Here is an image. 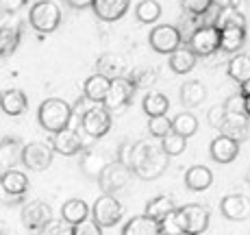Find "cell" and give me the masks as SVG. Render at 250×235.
Here are the masks:
<instances>
[{
  "instance_id": "1",
  "label": "cell",
  "mask_w": 250,
  "mask_h": 235,
  "mask_svg": "<svg viewBox=\"0 0 250 235\" xmlns=\"http://www.w3.org/2000/svg\"><path fill=\"white\" fill-rule=\"evenodd\" d=\"M167 155L161 146H155L150 142H135L133 144V159H131V170L133 174L144 181H155L166 172L167 168Z\"/></svg>"
},
{
  "instance_id": "2",
  "label": "cell",
  "mask_w": 250,
  "mask_h": 235,
  "mask_svg": "<svg viewBox=\"0 0 250 235\" xmlns=\"http://www.w3.org/2000/svg\"><path fill=\"white\" fill-rule=\"evenodd\" d=\"M72 107L63 98H46L37 109V120L48 133H57L72 124Z\"/></svg>"
},
{
  "instance_id": "3",
  "label": "cell",
  "mask_w": 250,
  "mask_h": 235,
  "mask_svg": "<svg viewBox=\"0 0 250 235\" xmlns=\"http://www.w3.org/2000/svg\"><path fill=\"white\" fill-rule=\"evenodd\" d=\"M81 131L89 140H100L111 131V111L104 103H89V107L81 113Z\"/></svg>"
},
{
  "instance_id": "4",
  "label": "cell",
  "mask_w": 250,
  "mask_h": 235,
  "mask_svg": "<svg viewBox=\"0 0 250 235\" xmlns=\"http://www.w3.org/2000/svg\"><path fill=\"white\" fill-rule=\"evenodd\" d=\"M28 22L37 33H52L61 24V9L55 0H37L28 11Z\"/></svg>"
},
{
  "instance_id": "5",
  "label": "cell",
  "mask_w": 250,
  "mask_h": 235,
  "mask_svg": "<svg viewBox=\"0 0 250 235\" xmlns=\"http://www.w3.org/2000/svg\"><path fill=\"white\" fill-rule=\"evenodd\" d=\"M28 192V176L20 170H4L0 174V203L2 205H16L24 200V194Z\"/></svg>"
},
{
  "instance_id": "6",
  "label": "cell",
  "mask_w": 250,
  "mask_h": 235,
  "mask_svg": "<svg viewBox=\"0 0 250 235\" xmlns=\"http://www.w3.org/2000/svg\"><path fill=\"white\" fill-rule=\"evenodd\" d=\"M131 174L133 170L128 166L120 164V161H109L107 168L98 176L100 190L107 192V194H118V192L126 190V185L131 183Z\"/></svg>"
},
{
  "instance_id": "7",
  "label": "cell",
  "mask_w": 250,
  "mask_h": 235,
  "mask_svg": "<svg viewBox=\"0 0 250 235\" xmlns=\"http://www.w3.org/2000/svg\"><path fill=\"white\" fill-rule=\"evenodd\" d=\"M189 48L198 57H209L215 50H220V28L215 24H200L189 37Z\"/></svg>"
},
{
  "instance_id": "8",
  "label": "cell",
  "mask_w": 250,
  "mask_h": 235,
  "mask_svg": "<svg viewBox=\"0 0 250 235\" xmlns=\"http://www.w3.org/2000/svg\"><path fill=\"white\" fill-rule=\"evenodd\" d=\"M91 218H94L103 229L115 227V224L120 222V218H122V205L118 203L115 194L103 192V196L96 198L94 207H91Z\"/></svg>"
},
{
  "instance_id": "9",
  "label": "cell",
  "mask_w": 250,
  "mask_h": 235,
  "mask_svg": "<svg viewBox=\"0 0 250 235\" xmlns=\"http://www.w3.org/2000/svg\"><path fill=\"white\" fill-rule=\"evenodd\" d=\"M52 157H55L52 144L31 142V144H26L22 150V164L33 172H44L52 166Z\"/></svg>"
},
{
  "instance_id": "10",
  "label": "cell",
  "mask_w": 250,
  "mask_h": 235,
  "mask_svg": "<svg viewBox=\"0 0 250 235\" xmlns=\"http://www.w3.org/2000/svg\"><path fill=\"white\" fill-rule=\"evenodd\" d=\"M176 215H179L183 233L198 235L205 233L209 227V209L205 205H185V207L176 209Z\"/></svg>"
},
{
  "instance_id": "11",
  "label": "cell",
  "mask_w": 250,
  "mask_h": 235,
  "mask_svg": "<svg viewBox=\"0 0 250 235\" xmlns=\"http://www.w3.org/2000/svg\"><path fill=\"white\" fill-rule=\"evenodd\" d=\"M133 94H135V85L131 83V79L126 76H118V79H111V85H109V92L104 96V107L109 111H118V109L131 105Z\"/></svg>"
},
{
  "instance_id": "12",
  "label": "cell",
  "mask_w": 250,
  "mask_h": 235,
  "mask_svg": "<svg viewBox=\"0 0 250 235\" xmlns=\"http://www.w3.org/2000/svg\"><path fill=\"white\" fill-rule=\"evenodd\" d=\"M148 42H150L155 52H159V55H170L172 50H176V48L183 44V35L179 28L172 26V24H161V26H155L150 31Z\"/></svg>"
},
{
  "instance_id": "13",
  "label": "cell",
  "mask_w": 250,
  "mask_h": 235,
  "mask_svg": "<svg viewBox=\"0 0 250 235\" xmlns=\"http://www.w3.org/2000/svg\"><path fill=\"white\" fill-rule=\"evenodd\" d=\"M50 144H52V148H55V152H59V155H63V157L79 155V152H83V148H85L81 133L72 127H65V128H61V131L52 133Z\"/></svg>"
},
{
  "instance_id": "14",
  "label": "cell",
  "mask_w": 250,
  "mask_h": 235,
  "mask_svg": "<svg viewBox=\"0 0 250 235\" xmlns=\"http://www.w3.org/2000/svg\"><path fill=\"white\" fill-rule=\"evenodd\" d=\"M50 218H52V209L44 200H33V203L24 205L22 209V222L28 231H42V227Z\"/></svg>"
},
{
  "instance_id": "15",
  "label": "cell",
  "mask_w": 250,
  "mask_h": 235,
  "mask_svg": "<svg viewBox=\"0 0 250 235\" xmlns=\"http://www.w3.org/2000/svg\"><path fill=\"white\" fill-rule=\"evenodd\" d=\"M220 212L227 220L244 222V220L250 218V198L244 194H229L220 203Z\"/></svg>"
},
{
  "instance_id": "16",
  "label": "cell",
  "mask_w": 250,
  "mask_h": 235,
  "mask_svg": "<svg viewBox=\"0 0 250 235\" xmlns=\"http://www.w3.org/2000/svg\"><path fill=\"white\" fill-rule=\"evenodd\" d=\"M109 164V157L104 155V150H100V148H85L83 155H81V170H83V174L87 176V179H96L98 181L100 172L107 168Z\"/></svg>"
},
{
  "instance_id": "17",
  "label": "cell",
  "mask_w": 250,
  "mask_h": 235,
  "mask_svg": "<svg viewBox=\"0 0 250 235\" xmlns=\"http://www.w3.org/2000/svg\"><path fill=\"white\" fill-rule=\"evenodd\" d=\"M220 131H222L224 135L233 137L235 142L248 140L250 137V116H246V113H227Z\"/></svg>"
},
{
  "instance_id": "18",
  "label": "cell",
  "mask_w": 250,
  "mask_h": 235,
  "mask_svg": "<svg viewBox=\"0 0 250 235\" xmlns=\"http://www.w3.org/2000/svg\"><path fill=\"white\" fill-rule=\"evenodd\" d=\"M209 155L213 161L218 164H230L235 157L239 155V142H235L233 137L229 135H218L209 146Z\"/></svg>"
},
{
  "instance_id": "19",
  "label": "cell",
  "mask_w": 250,
  "mask_h": 235,
  "mask_svg": "<svg viewBox=\"0 0 250 235\" xmlns=\"http://www.w3.org/2000/svg\"><path fill=\"white\" fill-rule=\"evenodd\" d=\"M131 7V0H94L91 9L104 22H115L124 16Z\"/></svg>"
},
{
  "instance_id": "20",
  "label": "cell",
  "mask_w": 250,
  "mask_h": 235,
  "mask_svg": "<svg viewBox=\"0 0 250 235\" xmlns=\"http://www.w3.org/2000/svg\"><path fill=\"white\" fill-rule=\"evenodd\" d=\"M22 142L18 137H2L0 140V170H9V168L22 164Z\"/></svg>"
},
{
  "instance_id": "21",
  "label": "cell",
  "mask_w": 250,
  "mask_h": 235,
  "mask_svg": "<svg viewBox=\"0 0 250 235\" xmlns=\"http://www.w3.org/2000/svg\"><path fill=\"white\" fill-rule=\"evenodd\" d=\"M28 107V98L22 89H4L0 92V109H2L7 116H22Z\"/></svg>"
},
{
  "instance_id": "22",
  "label": "cell",
  "mask_w": 250,
  "mask_h": 235,
  "mask_svg": "<svg viewBox=\"0 0 250 235\" xmlns=\"http://www.w3.org/2000/svg\"><path fill=\"white\" fill-rule=\"evenodd\" d=\"M98 72L109 79H118V76H126L128 74V65H126V59L118 52H104L100 55L98 59Z\"/></svg>"
},
{
  "instance_id": "23",
  "label": "cell",
  "mask_w": 250,
  "mask_h": 235,
  "mask_svg": "<svg viewBox=\"0 0 250 235\" xmlns=\"http://www.w3.org/2000/svg\"><path fill=\"white\" fill-rule=\"evenodd\" d=\"M196 61H198V55L189 46H179L176 50L170 52L167 64H170L172 72H176V74H187V72L196 68Z\"/></svg>"
},
{
  "instance_id": "24",
  "label": "cell",
  "mask_w": 250,
  "mask_h": 235,
  "mask_svg": "<svg viewBox=\"0 0 250 235\" xmlns=\"http://www.w3.org/2000/svg\"><path fill=\"white\" fill-rule=\"evenodd\" d=\"M179 98H181L183 107L194 109V107H198V105L205 103L207 87L200 83V81H185L179 89Z\"/></svg>"
},
{
  "instance_id": "25",
  "label": "cell",
  "mask_w": 250,
  "mask_h": 235,
  "mask_svg": "<svg viewBox=\"0 0 250 235\" xmlns=\"http://www.w3.org/2000/svg\"><path fill=\"white\" fill-rule=\"evenodd\" d=\"M109 85H111V79L104 74H91L83 85V96L91 103H103L104 96L109 92Z\"/></svg>"
},
{
  "instance_id": "26",
  "label": "cell",
  "mask_w": 250,
  "mask_h": 235,
  "mask_svg": "<svg viewBox=\"0 0 250 235\" xmlns=\"http://www.w3.org/2000/svg\"><path fill=\"white\" fill-rule=\"evenodd\" d=\"M246 44V26H224L220 28V50L237 52Z\"/></svg>"
},
{
  "instance_id": "27",
  "label": "cell",
  "mask_w": 250,
  "mask_h": 235,
  "mask_svg": "<svg viewBox=\"0 0 250 235\" xmlns=\"http://www.w3.org/2000/svg\"><path fill=\"white\" fill-rule=\"evenodd\" d=\"M124 235H155V233H161V224L157 222L155 218L150 215H135L131 218L122 229Z\"/></svg>"
},
{
  "instance_id": "28",
  "label": "cell",
  "mask_w": 250,
  "mask_h": 235,
  "mask_svg": "<svg viewBox=\"0 0 250 235\" xmlns=\"http://www.w3.org/2000/svg\"><path fill=\"white\" fill-rule=\"evenodd\" d=\"M213 183V172L207 166H194L185 172V185L191 192H205Z\"/></svg>"
},
{
  "instance_id": "29",
  "label": "cell",
  "mask_w": 250,
  "mask_h": 235,
  "mask_svg": "<svg viewBox=\"0 0 250 235\" xmlns=\"http://www.w3.org/2000/svg\"><path fill=\"white\" fill-rule=\"evenodd\" d=\"M174 209H176L174 198L167 194H161V196H155V198L146 205V215H150V218H155L157 222H161V220L166 218L167 214L174 212Z\"/></svg>"
},
{
  "instance_id": "30",
  "label": "cell",
  "mask_w": 250,
  "mask_h": 235,
  "mask_svg": "<svg viewBox=\"0 0 250 235\" xmlns=\"http://www.w3.org/2000/svg\"><path fill=\"white\" fill-rule=\"evenodd\" d=\"M89 215V207L85 200L81 198H70L63 203V207H61V218L68 220L70 224H79L81 220H85Z\"/></svg>"
},
{
  "instance_id": "31",
  "label": "cell",
  "mask_w": 250,
  "mask_h": 235,
  "mask_svg": "<svg viewBox=\"0 0 250 235\" xmlns=\"http://www.w3.org/2000/svg\"><path fill=\"white\" fill-rule=\"evenodd\" d=\"M229 76L235 83H250V55H235L229 61Z\"/></svg>"
},
{
  "instance_id": "32",
  "label": "cell",
  "mask_w": 250,
  "mask_h": 235,
  "mask_svg": "<svg viewBox=\"0 0 250 235\" xmlns=\"http://www.w3.org/2000/svg\"><path fill=\"white\" fill-rule=\"evenodd\" d=\"M215 26L224 28V26H246V16H244L242 9L237 7H222L218 9V16H215Z\"/></svg>"
},
{
  "instance_id": "33",
  "label": "cell",
  "mask_w": 250,
  "mask_h": 235,
  "mask_svg": "<svg viewBox=\"0 0 250 235\" xmlns=\"http://www.w3.org/2000/svg\"><path fill=\"white\" fill-rule=\"evenodd\" d=\"M144 113H146L148 118L150 116H163V113H167V109H170V100H167L166 94L161 92H150L144 96Z\"/></svg>"
},
{
  "instance_id": "34",
  "label": "cell",
  "mask_w": 250,
  "mask_h": 235,
  "mask_svg": "<svg viewBox=\"0 0 250 235\" xmlns=\"http://www.w3.org/2000/svg\"><path fill=\"white\" fill-rule=\"evenodd\" d=\"M128 79L135 85V89H150L159 79V72H157V68L144 65V68H135L128 72Z\"/></svg>"
},
{
  "instance_id": "35",
  "label": "cell",
  "mask_w": 250,
  "mask_h": 235,
  "mask_svg": "<svg viewBox=\"0 0 250 235\" xmlns=\"http://www.w3.org/2000/svg\"><path fill=\"white\" fill-rule=\"evenodd\" d=\"M161 4L157 0H142L135 7V16L142 24H155L161 18Z\"/></svg>"
},
{
  "instance_id": "36",
  "label": "cell",
  "mask_w": 250,
  "mask_h": 235,
  "mask_svg": "<svg viewBox=\"0 0 250 235\" xmlns=\"http://www.w3.org/2000/svg\"><path fill=\"white\" fill-rule=\"evenodd\" d=\"M172 128H174L176 133H181L183 137H191L196 135V131H198V118L194 116V113H179L176 118H172Z\"/></svg>"
},
{
  "instance_id": "37",
  "label": "cell",
  "mask_w": 250,
  "mask_h": 235,
  "mask_svg": "<svg viewBox=\"0 0 250 235\" xmlns=\"http://www.w3.org/2000/svg\"><path fill=\"white\" fill-rule=\"evenodd\" d=\"M18 42H20V28L18 26L0 28V59L11 55V52L16 50Z\"/></svg>"
},
{
  "instance_id": "38",
  "label": "cell",
  "mask_w": 250,
  "mask_h": 235,
  "mask_svg": "<svg viewBox=\"0 0 250 235\" xmlns=\"http://www.w3.org/2000/svg\"><path fill=\"white\" fill-rule=\"evenodd\" d=\"M161 148L170 157H176V155H181V152L187 148V137H183L181 133H176L174 128H172L167 135L161 137Z\"/></svg>"
},
{
  "instance_id": "39",
  "label": "cell",
  "mask_w": 250,
  "mask_h": 235,
  "mask_svg": "<svg viewBox=\"0 0 250 235\" xmlns=\"http://www.w3.org/2000/svg\"><path fill=\"white\" fill-rule=\"evenodd\" d=\"M148 131H150L152 137H161L167 135L172 131V120L163 113V116H150L148 118Z\"/></svg>"
},
{
  "instance_id": "40",
  "label": "cell",
  "mask_w": 250,
  "mask_h": 235,
  "mask_svg": "<svg viewBox=\"0 0 250 235\" xmlns=\"http://www.w3.org/2000/svg\"><path fill=\"white\" fill-rule=\"evenodd\" d=\"M42 233H46V235H74V224H70L68 220H55V218H50L48 222L42 227Z\"/></svg>"
},
{
  "instance_id": "41",
  "label": "cell",
  "mask_w": 250,
  "mask_h": 235,
  "mask_svg": "<svg viewBox=\"0 0 250 235\" xmlns=\"http://www.w3.org/2000/svg\"><path fill=\"white\" fill-rule=\"evenodd\" d=\"M181 7L187 16H205L213 7V0H181Z\"/></svg>"
},
{
  "instance_id": "42",
  "label": "cell",
  "mask_w": 250,
  "mask_h": 235,
  "mask_svg": "<svg viewBox=\"0 0 250 235\" xmlns=\"http://www.w3.org/2000/svg\"><path fill=\"white\" fill-rule=\"evenodd\" d=\"M100 233H103V227L94 218H85L79 224H74V235H100Z\"/></svg>"
},
{
  "instance_id": "43",
  "label": "cell",
  "mask_w": 250,
  "mask_h": 235,
  "mask_svg": "<svg viewBox=\"0 0 250 235\" xmlns=\"http://www.w3.org/2000/svg\"><path fill=\"white\" fill-rule=\"evenodd\" d=\"M179 209V207H176ZM176 209L172 214H167L166 218L161 220V233H170V235H179L183 233V227H181V222H179V215H176Z\"/></svg>"
},
{
  "instance_id": "44",
  "label": "cell",
  "mask_w": 250,
  "mask_h": 235,
  "mask_svg": "<svg viewBox=\"0 0 250 235\" xmlns=\"http://www.w3.org/2000/svg\"><path fill=\"white\" fill-rule=\"evenodd\" d=\"M222 105H224V109H227V113H246V107H244V92L229 96Z\"/></svg>"
},
{
  "instance_id": "45",
  "label": "cell",
  "mask_w": 250,
  "mask_h": 235,
  "mask_svg": "<svg viewBox=\"0 0 250 235\" xmlns=\"http://www.w3.org/2000/svg\"><path fill=\"white\" fill-rule=\"evenodd\" d=\"M224 116H227V109H224V105L211 107V109H209V113H207V118H209V124H211V127H215V128L222 127Z\"/></svg>"
},
{
  "instance_id": "46",
  "label": "cell",
  "mask_w": 250,
  "mask_h": 235,
  "mask_svg": "<svg viewBox=\"0 0 250 235\" xmlns=\"http://www.w3.org/2000/svg\"><path fill=\"white\" fill-rule=\"evenodd\" d=\"M133 144L135 142H122L118 148V161L128 168H131V159H133Z\"/></svg>"
},
{
  "instance_id": "47",
  "label": "cell",
  "mask_w": 250,
  "mask_h": 235,
  "mask_svg": "<svg viewBox=\"0 0 250 235\" xmlns=\"http://www.w3.org/2000/svg\"><path fill=\"white\" fill-rule=\"evenodd\" d=\"M26 4V0H0V7L9 13H18Z\"/></svg>"
},
{
  "instance_id": "48",
  "label": "cell",
  "mask_w": 250,
  "mask_h": 235,
  "mask_svg": "<svg viewBox=\"0 0 250 235\" xmlns=\"http://www.w3.org/2000/svg\"><path fill=\"white\" fill-rule=\"evenodd\" d=\"M13 16L16 13H9V11H4L2 7H0V28H9V26H18L16 22H13Z\"/></svg>"
},
{
  "instance_id": "49",
  "label": "cell",
  "mask_w": 250,
  "mask_h": 235,
  "mask_svg": "<svg viewBox=\"0 0 250 235\" xmlns=\"http://www.w3.org/2000/svg\"><path fill=\"white\" fill-rule=\"evenodd\" d=\"M91 2H94V0H68V4L72 9H87V7H91Z\"/></svg>"
},
{
  "instance_id": "50",
  "label": "cell",
  "mask_w": 250,
  "mask_h": 235,
  "mask_svg": "<svg viewBox=\"0 0 250 235\" xmlns=\"http://www.w3.org/2000/svg\"><path fill=\"white\" fill-rule=\"evenodd\" d=\"M244 107H246V116H250V89L244 92Z\"/></svg>"
},
{
  "instance_id": "51",
  "label": "cell",
  "mask_w": 250,
  "mask_h": 235,
  "mask_svg": "<svg viewBox=\"0 0 250 235\" xmlns=\"http://www.w3.org/2000/svg\"><path fill=\"white\" fill-rule=\"evenodd\" d=\"M213 4L218 9H222V7H230V4H233V0H213Z\"/></svg>"
}]
</instances>
